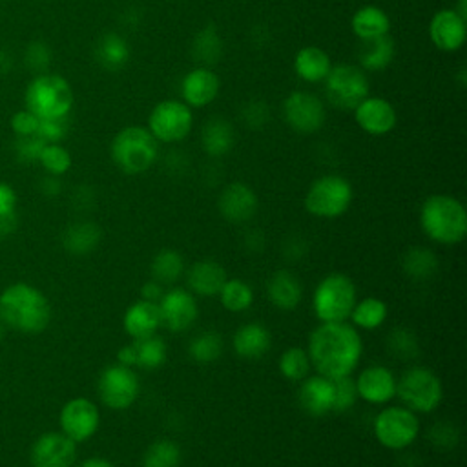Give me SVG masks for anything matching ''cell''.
<instances>
[{"instance_id":"obj_1","label":"cell","mask_w":467,"mask_h":467,"mask_svg":"<svg viewBox=\"0 0 467 467\" xmlns=\"http://www.w3.org/2000/svg\"><path fill=\"white\" fill-rule=\"evenodd\" d=\"M307 353L318 375L330 380L353 376L364 357V339L348 321L319 323L309 336Z\"/></svg>"},{"instance_id":"obj_2","label":"cell","mask_w":467,"mask_h":467,"mask_svg":"<svg viewBox=\"0 0 467 467\" xmlns=\"http://www.w3.org/2000/svg\"><path fill=\"white\" fill-rule=\"evenodd\" d=\"M0 319L14 330L39 334L52 321V305L39 289L15 283L0 294Z\"/></svg>"},{"instance_id":"obj_3","label":"cell","mask_w":467,"mask_h":467,"mask_svg":"<svg viewBox=\"0 0 467 467\" xmlns=\"http://www.w3.org/2000/svg\"><path fill=\"white\" fill-rule=\"evenodd\" d=\"M420 228L442 247L460 245L467 236V210L449 194L429 195L420 208Z\"/></svg>"},{"instance_id":"obj_4","label":"cell","mask_w":467,"mask_h":467,"mask_svg":"<svg viewBox=\"0 0 467 467\" xmlns=\"http://www.w3.org/2000/svg\"><path fill=\"white\" fill-rule=\"evenodd\" d=\"M110 156L113 165L129 176L145 174L159 156V143L145 127H127L111 141Z\"/></svg>"},{"instance_id":"obj_5","label":"cell","mask_w":467,"mask_h":467,"mask_svg":"<svg viewBox=\"0 0 467 467\" xmlns=\"http://www.w3.org/2000/svg\"><path fill=\"white\" fill-rule=\"evenodd\" d=\"M24 102L26 110L43 121L62 119L73 108V90L61 75L39 73L28 84Z\"/></svg>"},{"instance_id":"obj_6","label":"cell","mask_w":467,"mask_h":467,"mask_svg":"<svg viewBox=\"0 0 467 467\" xmlns=\"http://www.w3.org/2000/svg\"><path fill=\"white\" fill-rule=\"evenodd\" d=\"M358 301V291L355 281L347 274H327L314 289L312 310L319 323L348 321L355 303Z\"/></svg>"},{"instance_id":"obj_7","label":"cell","mask_w":467,"mask_h":467,"mask_svg":"<svg viewBox=\"0 0 467 467\" xmlns=\"http://www.w3.org/2000/svg\"><path fill=\"white\" fill-rule=\"evenodd\" d=\"M396 396L413 413L431 415L442 405L443 384L433 369L415 366L396 380Z\"/></svg>"},{"instance_id":"obj_8","label":"cell","mask_w":467,"mask_h":467,"mask_svg":"<svg viewBox=\"0 0 467 467\" xmlns=\"http://www.w3.org/2000/svg\"><path fill=\"white\" fill-rule=\"evenodd\" d=\"M355 199V190L345 177L327 174L318 177L307 190L303 205L305 210L319 219L341 217Z\"/></svg>"},{"instance_id":"obj_9","label":"cell","mask_w":467,"mask_h":467,"mask_svg":"<svg viewBox=\"0 0 467 467\" xmlns=\"http://www.w3.org/2000/svg\"><path fill=\"white\" fill-rule=\"evenodd\" d=\"M420 418L405 405H384L373 422L378 443L389 451H404L420 436Z\"/></svg>"},{"instance_id":"obj_10","label":"cell","mask_w":467,"mask_h":467,"mask_svg":"<svg viewBox=\"0 0 467 467\" xmlns=\"http://www.w3.org/2000/svg\"><path fill=\"white\" fill-rule=\"evenodd\" d=\"M141 393V382L132 367L113 364L106 367L97 382V395L102 405L113 411L130 409Z\"/></svg>"},{"instance_id":"obj_11","label":"cell","mask_w":467,"mask_h":467,"mask_svg":"<svg viewBox=\"0 0 467 467\" xmlns=\"http://www.w3.org/2000/svg\"><path fill=\"white\" fill-rule=\"evenodd\" d=\"M325 91L336 108L355 110L369 97V79L358 66L338 64L325 77Z\"/></svg>"},{"instance_id":"obj_12","label":"cell","mask_w":467,"mask_h":467,"mask_svg":"<svg viewBox=\"0 0 467 467\" xmlns=\"http://www.w3.org/2000/svg\"><path fill=\"white\" fill-rule=\"evenodd\" d=\"M192 127V108L176 99H167L159 102L148 117V130L157 139V143H179L188 138Z\"/></svg>"},{"instance_id":"obj_13","label":"cell","mask_w":467,"mask_h":467,"mask_svg":"<svg viewBox=\"0 0 467 467\" xmlns=\"http://www.w3.org/2000/svg\"><path fill=\"white\" fill-rule=\"evenodd\" d=\"M283 115L287 125L301 134L310 136L325 125V106L314 93L292 91L283 102Z\"/></svg>"},{"instance_id":"obj_14","label":"cell","mask_w":467,"mask_h":467,"mask_svg":"<svg viewBox=\"0 0 467 467\" xmlns=\"http://www.w3.org/2000/svg\"><path fill=\"white\" fill-rule=\"evenodd\" d=\"M61 433L66 434L75 443L86 442L99 431L100 411L95 402L79 396L64 404L59 415Z\"/></svg>"},{"instance_id":"obj_15","label":"cell","mask_w":467,"mask_h":467,"mask_svg":"<svg viewBox=\"0 0 467 467\" xmlns=\"http://www.w3.org/2000/svg\"><path fill=\"white\" fill-rule=\"evenodd\" d=\"M157 305L161 312V323L170 332H185L197 321L199 305L188 289L174 287L165 291Z\"/></svg>"},{"instance_id":"obj_16","label":"cell","mask_w":467,"mask_h":467,"mask_svg":"<svg viewBox=\"0 0 467 467\" xmlns=\"http://www.w3.org/2000/svg\"><path fill=\"white\" fill-rule=\"evenodd\" d=\"M396 376L386 366H369L355 378L358 398L371 405H387L396 398Z\"/></svg>"},{"instance_id":"obj_17","label":"cell","mask_w":467,"mask_h":467,"mask_svg":"<svg viewBox=\"0 0 467 467\" xmlns=\"http://www.w3.org/2000/svg\"><path fill=\"white\" fill-rule=\"evenodd\" d=\"M77 443L62 433H46L32 447L33 467H73Z\"/></svg>"},{"instance_id":"obj_18","label":"cell","mask_w":467,"mask_h":467,"mask_svg":"<svg viewBox=\"0 0 467 467\" xmlns=\"http://www.w3.org/2000/svg\"><path fill=\"white\" fill-rule=\"evenodd\" d=\"M357 125L369 136H387L395 130L398 115L395 106L382 97H367L355 110Z\"/></svg>"},{"instance_id":"obj_19","label":"cell","mask_w":467,"mask_h":467,"mask_svg":"<svg viewBox=\"0 0 467 467\" xmlns=\"http://www.w3.org/2000/svg\"><path fill=\"white\" fill-rule=\"evenodd\" d=\"M260 201L256 192L245 183H230L223 188L217 199L219 214L234 224H243L251 221L258 212Z\"/></svg>"},{"instance_id":"obj_20","label":"cell","mask_w":467,"mask_h":467,"mask_svg":"<svg viewBox=\"0 0 467 467\" xmlns=\"http://www.w3.org/2000/svg\"><path fill=\"white\" fill-rule=\"evenodd\" d=\"M300 407L312 418H321L334 411V380L321 375H309L300 382Z\"/></svg>"},{"instance_id":"obj_21","label":"cell","mask_w":467,"mask_h":467,"mask_svg":"<svg viewBox=\"0 0 467 467\" xmlns=\"http://www.w3.org/2000/svg\"><path fill=\"white\" fill-rule=\"evenodd\" d=\"M429 37L438 50L447 53L458 52L467 37L465 21L454 10H440L431 19Z\"/></svg>"},{"instance_id":"obj_22","label":"cell","mask_w":467,"mask_h":467,"mask_svg":"<svg viewBox=\"0 0 467 467\" xmlns=\"http://www.w3.org/2000/svg\"><path fill=\"white\" fill-rule=\"evenodd\" d=\"M232 347L234 353L243 360H260L272 347V334L263 323L249 321L234 332Z\"/></svg>"},{"instance_id":"obj_23","label":"cell","mask_w":467,"mask_h":467,"mask_svg":"<svg viewBox=\"0 0 467 467\" xmlns=\"http://www.w3.org/2000/svg\"><path fill=\"white\" fill-rule=\"evenodd\" d=\"M221 81L210 68H195L183 79V102L190 108H205L219 95Z\"/></svg>"},{"instance_id":"obj_24","label":"cell","mask_w":467,"mask_h":467,"mask_svg":"<svg viewBox=\"0 0 467 467\" xmlns=\"http://www.w3.org/2000/svg\"><path fill=\"white\" fill-rule=\"evenodd\" d=\"M125 332L136 341L156 336L157 330L163 327L159 305L147 300L134 301L123 316Z\"/></svg>"},{"instance_id":"obj_25","label":"cell","mask_w":467,"mask_h":467,"mask_svg":"<svg viewBox=\"0 0 467 467\" xmlns=\"http://www.w3.org/2000/svg\"><path fill=\"white\" fill-rule=\"evenodd\" d=\"M186 272V289L199 298H215L228 280L226 271L217 262H195Z\"/></svg>"},{"instance_id":"obj_26","label":"cell","mask_w":467,"mask_h":467,"mask_svg":"<svg viewBox=\"0 0 467 467\" xmlns=\"http://www.w3.org/2000/svg\"><path fill=\"white\" fill-rule=\"evenodd\" d=\"M267 296L276 309L294 310L303 300V285L294 272L281 269L269 278Z\"/></svg>"},{"instance_id":"obj_27","label":"cell","mask_w":467,"mask_h":467,"mask_svg":"<svg viewBox=\"0 0 467 467\" xmlns=\"http://www.w3.org/2000/svg\"><path fill=\"white\" fill-rule=\"evenodd\" d=\"M350 30H353V33L362 43L375 41V39L389 35L391 19L378 6H364L353 15V21H350Z\"/></svg>"},{"instance_id":"obj_28","label":"cell","mask_w":467,"mask_h":467,"mask_svg":"<svg viewBox=\"0 0 467 467\" xmlns=\"http://www.w3.org/2000/svg\"><path fill=\"white\" fill-rule=\"evenodd\" d=\"M332 64L327 52L318 46H305L294 57V71L305 82H321L329 75Z\"/></svg>"},{"instance_id":"obj_29","label":"cell","mask_w":467,"mask_h":467,"mask_svg":"<svg viewBox=\"0 0 467 467\" xmlns=\"http://www.w3.org/2000/svg\"><path fill=\"white\" fill-rule=\"evenodd\" d=\"M234 143H236V134L228 121H224L223 117H214L210 119L201 132V145L203 150L212 156V157H221L226 156Z\"/></svg>"},{"instance_id":"obj_30","label":"cell","mask_w":467,"mask_h":467,"mask_svg":"<svg viewBox=\"0 0 467 467\" xmlns=\"http://www.w3.org/2000/svg\"><path fill=\"white\" fill-rule=\"evenodd\" d=\"M389 316V307L384 300L376 296H367L358 300L348 316V323L355 325L358 330H376L380 329Z\"/></svg>"},{"instance_id":"obj_31","label":"cell","mask_w":467,"mask_h":467,"mask_svg":"<svg viewBox=\"0 0 467 467\" xmlns=\"http://www.w3.org/2000/svg\"><path fill=\"white\" fill-rule=\"evenodd\" d=\"M102 232L95 223L81 221L75 224H70L64 232V249L75 256H86L90 254L100 242Z\"/></svg>"},{"instance_id":"obj_32","label":"cell","mask_w":467,"mask_h":467,"mask_svg":"<svg viewBox=\"0 0 467 467\" xmlns=\"http://www.w3.org/2000/svg\"><path fill=\"white\" fill-rule=\"evenodd\" d=\"M217 298L224 310L232 314H242L254 305L256 294H254V289L245 280L228 278L221 287Z\"/></svg>"},{"instance_id":"obj_33","label":"cell","mask_w":467,"mask_h":467,"mask_svg":"<svg viewBox=\"0 0 467 467\" xmlns=\"http://www.w3.org/2000/svg\"><path fill=\"white\" fill-rule=\"evenodd\" d=\"M95 57L99 64L110 71L121 70L130 59V46L121 35L106 33L97 44Z\"/></svg>"},{"instance_id":"obj_34","label":"cell","mask_w":467,"mask_h":467,"mask_svg":"<svg viewBox=\"0 0 467 467\" xmlns=\"http://www.w3.org/2000/svg\"><path fill=\"white\" fill-rule=\"evenodd\" d=\"M396 53V46L395 41L391 39V35L375 39V41H367L364 43V48L360 52V64L362 70L367 71H382L386 70Z\"/></svg>"},{"instance_id":"obj_35","label":"cell","mask_w":467,"mask_h":467,"mask_svg":"<svg viewBox=\"0 0 467 467\" xmlns=\"http://www.w3.org/2000/svg\"><path fill=\"white\" fill-rule=\"evenodd\" d=\"M134 347H136V367L138 369L156 371V369L163 367L168 358L167 343L157 334L145 338V339H136Z\"/></svg>"},{"instance_id":"obj_36","label":"cell","mask_w":467,"mask_h":467,"mask_svg":"<svg viewBox=\"0 0 467 467\" xmlns=\"http://www.w3.org/2000/svg\"><path fill=\"white\" fill-rule=\"evenodd\" d=\"M185 274V260L176 249H163L152 260V280L174 285Z\"/></svg>"},{"instance_id":"obj_37","label":"cell","mask_w":467,"mask_h":467,"mask_svg":"<svg viewBox=\"0 0 467 467\" xmlns=\"http://www.w3.org/2000/svg\"><path fill=\"white\" fill-rule=\"evenodd\" d=\"M278 369L285 380L294 384L303 382L309 375H312V364L307 348L289 347L287 350H283L278 362Z\"/></svg>"},{"instance_id":"obj_38","label":"cell","mask_w":467,"mask_h":467,"mask_svg":"<svg viewBox=\"0 0 467 467\" xmlns=\"http://www.w3.org/2000/svg\"><path fill=\"white\" fill-rule=\"evenodd\" d=\"M183 453L179 443L170 438H159L145 451L141 467H179Z\"/></svg>"},{"instance_id":"obj_39","label":"cell","mask_w":467,"mask_h":467,"mask_svg":"<svg viewBox=\"0 0 467 467\" xmlns=\"http://www.w3.org/2000/svg\"><path fill=\"white\" fill-rule=\"evenodd\" d=\"M188 355L197 364H214L223 355V338L214 330H205L190 341Z\"/></svg>"},{"instance_id":"obj_40","label":"cell","mask_w":467,"mask_h":467,"mask_svg":"<svg viewBox=\"0 0 467 467\" xmlns=\"http://www.w3.org/2000/svg\"><path fill=\"white\" fill-rule=\"evenodd\" d=\"M402 269L413 280H427L436 274L438 260L433 251L424 247H415L405 253L402 260Z\"/></svg>"},{"instance_id":"obj_41","label":"cell","mask_w":467,"mask_h":467,"mask_svg":"<svg viewBox=\"0 0 467 467\" xmlns=\"http://www.w3.org/2000/svg\"><path fill=\"white\" fill-rule=\"evenodd\" d=\"M39 163L50 176L59 177V176H64L71 168V156L61 143L46 145L43 148Z\"/></svg>"},{"instance_id":"obj_42","label":"cell","mask_w":467,"mask_h":467,"mask_svg":"<svg viewBox=\"0 0 467 467\" xmlns=\"http://www.w3.org/2000/svg\"><path fill=\"white\" fill-rule=\"evenodd\" d=\"M387 348L391 355L398 357L400 360H413L415 357H418V350H420L416 336L404 327H400L389 334Z\"/></svg>"},{"instance_id":"obj_43","label":"cell","mask_w":467,"mask_h":467,"mask_svg":"<svg viewBox=\"0 0 467 467\" xmlns=\"http://www.w3.org/2000/svg\"><path fill=\"white\" fill-rule=\"evenodd\" d=\"M221 37L217 35L215 28L208 26L205 28L194 43V53L197 57V61L205 62V64H214L217 62V59L221 57Z\"/></svg>"},{"instance_id":"obj_44","label":"cell","mask_w":467,"mask_h":467,"mask_svg":"<svg viewBox=\"0 0 467 467\" xmlns=\"http://www.w3.org/2000/svg\"><path fill=\"white\" fill-rule=\"evenodd\" d=\"M358 400L357 386L353 376H345L334 380V411L332 413H345L353 409Z\"/></svg>"},{"instance_id":"obj_45","label":"cell","mask_w":467,"mask_h":467,"mask_svg":"<svg viewBox=\"0 0 467 467\" xmlns=\"http://www.w3.org/2000/svg\"><path fill=\"white\" fill-rule=\"evenodd\" d=\"M68 129H70L68 117H62V119H46V121L41 119L37 138L43 139L46 145H55L68 136Z\"/></svg>"},{"instance_id":"obj_46","label":"cell","mask_w":467,"mask_h":467,"mask_svg":"<svg viewBox=\"0 0 467 467\" xmlns=\"http://www.w3.org/2000/svg\"><path fill=\"white\" fill-rule=\"evenodd\" d=\"M50 62H52V52H50L46 43L35 41V43H32L28 46V50H26V64H28V68L32 71H35L37 75L39 73H46Z\"/></svg>"},{"instance_id":"obj_47","label":"cell","mask_w":467,"mask_h":467,"mask_svg":"<svg viewBox=\"0 0 467 467\" xmlns=\"http://www.w3.org/2000/svg\"><path fill=\"white\" fill-rule=\"evenodd\" d=\"M44 147H46V143L43 139H39L37 136L17 138L15 154L23 163H39V157H41Z\"/></svg>"},{"instance_id":"obj_48","label":"cell","mask_w":467,"mask_h":467,"mask_svg":"<svg viewBox=\"0 0 467 467\" xmlns=\"http://www.w3.org/2000/svg\"><path fill=\"white\" fill-rule=\"evenodd\" d=\"M39 123L41 119L35 117L32 111L28 110H21L12 117V129L17 134V138H32L37 136L39 130Z\"/></svg>"},{"instance_id":"obj_49","label":"cell","mask_w":467,"mask_h":467,"mask_svg":"<svg viewBox=\"0 0 467 467\" xmlns=\"http://www.w3.org/2000/svg\"><path fill=\"white\" fill-rule=\"evenodd\" d=\"M269 108L265 102H253L245 110V121L249 127L258 129L269 121Z\"/></svg>"},{"instance_id":"obj_50","label":"cell","mask_w":467,"mask_h":467,"mask_svg":"<svg viewBox=\"0 0 467 467\" xmlns=\"http://www.w3.org/2000/svg\"><path fill=\"white\" fill-rule=\"evenodd\" d=\"M15 208H17L15 190L6 183H0V215L15 214Z\"/></svg>"},{"instance_id":"obj_51","label":"cell","mask_w":467,"mask_h":467,"mask_svg":"<svg viewBox=\"0 0 467 467\" xmlns=\"http://www.w3.org/2000/svg\"><path fill=\"white\" fill-rule=\"evenodd\" d=\"M165 294V285H161L159 281L152 280L148 283H145L141 287V300H147V301H154V303H159V300L163 298Z\"/></svg>"},{"instance_id":"obj_52","label":"cell","mask_w":467,"mask_h":467,"mask_svg":"<svg viewBox=\"0 0 467 467\" xmlns=\"http://www.w3.org/2000/svg\"><path fill=\"white\" fill-rule=\"evenodd\" d=\"M117 364L136 369V347H134V341H130V343H127V345H123L119 348V353H117Z\"/></svg>"},{"instance_id":"obj_53","label":"cell","mask_w":467,"mask_h":467,"mask_svg":"<svg viewBox=\"0 0 467 467\" xmlns=\"http://www.w3.org/2000/svg\"><path fill=\"white\" fill-rule=\"evenodd\" d=\"M17 214L0 215V238H6L17 228Z\"/></svg>"},{"instance_id":"obj_54","label":"cell","mask_w":467,"mask_h":467,"mask_svg":"<svg viewBox=\"0 0 467 467\" xmlns=\"http://www.w3.org/2000/svg\"><path fill=\"white\" fill-rule=\"evenodd\" d=\"M79 467H115L110 460L106 458H100V456H93V458H88L84 460Z\"/></svg>"},{"instance_id":"obj_55","label":"cell","mask_w":467,"mask_h":467,"mask_svg":"<svg viewBox=\"0 0 467 467\" xmlns=\"http://www.w3.org/2000/svg\"><path fill=\"white\" fill-rule=\"evenodd\" d=\"M456 15H460L463 21H467V0H458V5L454 8Z\"/></svg>"},{"instance_id":"obj_56","label":"cell","mask_w":467,"mask_h":467,"mask_svg":"<svg viewBox=\"0 0 467 467\" xmlns=\"http://www.w3.org/2000/svg\"><path fill=\"white\" fill-rule=\"evenodd\" d=\"M5 329H6V323H5L3 319H0V339L5 338Z\"/></svg>"}]
</instances>
